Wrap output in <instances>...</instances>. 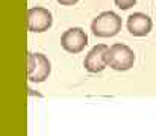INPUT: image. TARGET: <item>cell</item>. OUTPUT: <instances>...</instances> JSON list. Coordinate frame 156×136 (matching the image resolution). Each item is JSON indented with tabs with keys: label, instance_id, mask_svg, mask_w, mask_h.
I'll return each mask as SVG.
<instances>
[{
	"label": "cell",
	"instance_id": "1",
	"mask_svg": "<svg viewBox=\"0 0 156 136\" xmlns=\"http://www.w3.org/2000/svg\"><path fill=\"white\" fill-rule=\"evenodd\" d=\"M108 67H111L115 71H127L133 67L135 62V53L130 47L124 44H114L108 47L105 54Z\"/></svg>",
	"mask_w": 156,
	"mask_h": 136
},
{
	"label": "cell",
	"instance_id": "2",
	"mask_svg": "<svg viewBox=\"0 0 156 136\" xmlns=\"http://www.w3.org/2000/svg\"><path fill=\"white\" fill-rule=\"evenodd\" d=\"M121 30V18L112 11H105L99 14L91 23L93 35L99 38H112Z\"/></svg>",
	"mask_w": 156,
	"mask_h": 136
},
{
	"label": "cell",
	"instance_id": "3",
	"mask_svg": "<svg viewBox=\"0 0 156 136\" xmlns=\"http://www.w3.org/2000/svg\"><path fill=\"white\" fill-rule=\"evenodd\" d=\"M52 71V64L49 58L43 53H29L27 59V77L32 83H41L49 79Z\"/></svg>",
	"mask_w": 156,
	"mask_h": 136
},
{
	"label": "cell",
	"instance_id": "4",
	"mask_svg": "<svg viewBox=\"0 0 156 136\" xmlns=\"http://www.w3.org/2000/svg\"><path fill=\"white\" fill-rule=\"evenodd\" d=\"M52 23L53 17L49 9L41 8V6H35V8H30L27 11V26H29L30 32H35V33L46 32L52 27Z\"/></svg>",
	"mask_w": 156,
	"mask_h": 136
},
{
	"label": "cell",
	"instance_id": "5",
	"mask_svg": "<svg viewBox=\"0 0 156 136\" xmlns=\"http://www.w3.org/2000/svg\"><path fill=\"white\" fill-rule=\"evenodd\" d=\"M87 44H88V37L85 30L80 27H71L61 35V45L68 53L73 54L80 53L87 47Z\"/></svg>",
	"mask_w": 156,
	"mask_h": 136
},
{
	"label": "cell",
	"instance_id": "6",
	"mask_svg": "<svg viewBox=\"0 0 156 136\" xmlns=\"http://www.w3.org/2000/svg\"><path fill=\"white\" fill-rule=\"evenodd\" d=\"M106 50H108V45L105 44H97L90 50V53L85 56V61H83V67L88 73H102L108 67L106 59H105Z\"/></svg>",
	"mask_w": 156,
	"mask_h": 136
},
{
	"label": "cell",
	"instance_id": "7",
	"mask_svg": "<svg viewBox=\"0 0 156 136\" xmlns=\"http://www.w3.org/2000/svg\"><path fill=\"white\" fill-rule=\"evenodd\" d=\"M152 18L147 14L135 12L127 17V30L133 37H146L152 30Z\"/></svg>",
	"mask_w": 156,
	"mask_h": 136
},
{
	"label": "cell",
	"instance_id": "8",
	"mask_svg": "<svg viewBox=\"0 0 156 136\" xmlns=\"http://www.w3.org/2000/svg\"><path fill=\"white\" fill-rule=\"evenodd\" d=\"M114 2H115L117 8H120L121 11H127L132 6H135V3H136V0H114Z\"/></svg>",
	"mask_w": 156,
	"mask_h": 136
},
{
	"label": "cell",
	"instance_id": "9",
	"mask_svg": "<svg viewBox=\"0 0 156 136\" xmlns=\"http://www.w3.org/2000/svg\"><path fill=\"white\" fill-rule=\"evenodd\" d=\"M59 5H62V6H73V5H76L79 0H56Z\"/></svg>",
	"mask_w": 156,
	"mask_h": 136
}]
</instances>
